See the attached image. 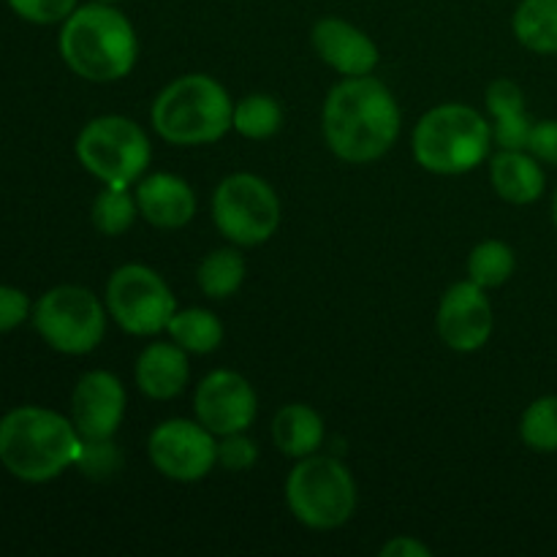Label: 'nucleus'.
I'll use <instances>...</instances> for the list:
<instances>
[{"instance_id":"1","label":"nucleus","mask_w":557,"mask_h":557,"mask_svg":"<svg viewBox=\"0 0 557 557\" xmlns=\"http://www.w3.org/2000/svg\"><path fill=\"white\" fill-rule=\"evenodd\" d=\"M324 139L346 163L384 158L400 136V107L384 82L373 76H346L332 87L324 103Z\"/></svg>"},{"instance_id":"2","label":"nucleus","mask_w":557,"mask_h":557,"mask_svg":"<svg viewBox=\"0 0 557 557\" xmlns=\"http://www.w3.org/2000/svg\"><path fill=\"white\" fill-rule=\"evenodd\" d=\"M79 455L82 435L58 411L22 406L0 419V462L22 482H49L74 466Z\"/></svg>"},{"instance_id":"3","label":"nucleus","mask_w":557,"mask_h":557,"mask_svg":"<svg viewBox=\"0 0 557 557\" xmlns=\"http://www.w3.org/2000/svg\"><path fill=\"white\" fill-rule=\"evenodd\" d=\"M60 54L87 82H117L131 74L139 54L136 30L112 3L76 5L60 30Z\"/></svg>"},{"instance_id":"4","label":"nucleus","mask_w":557,"mask_h":557,"mask_svg":"<svg viewBox=\"0 0 557 557\" xmlns=\"http://www.w3.org/2000/svg\"><path fill=\"white\" fill-rule=\"evenodd\" d=\"M234 103L226 87L207 74H185L158 92L152 128L180 147L210 145L232 131Z\"/></svg>"},{"instance_id":"5","label":"nucleus","mask_w":557,"mask_h":557,"mask_svg":"<svg viewBox=\"0 0 557 557\" xmlns=\"http://www.w3.org/2000/svg\"><path fill=\"white\" fill-rule=\"evenodd\" d=\"M493 125L466 103H441L413 128V156L433 174H466L490 156Z\"/></svg>"},{"instance_id":"6","label":"nucleus","mask_w":557,"mask_h":557,"mask_svg":"<svg viewBox=\"0 0 557 557\" xmlns=\"http://www.w3.org/2000/svg\"><path fill=\"white\" fill-rule=\"evenodd\" d=\"M286 504L302 525L335 531L346 525L357 509V484L341 460L308 455L288 473Z\"/></svg>"},{"instance_id":"7","label":"nucleus","mask_w":557,"mask_h":557,"mask_svg":"<svg viewBox=\"0 0 557 557\" xmlns=\"http://www.w3.org/2000/svg\"><path fill=\"white\" fill-rule=\"evenodd\" d=\"M76 158L103 185L128 188L150 166L152 147L134 120L103 114L90 120L76 136Z\"/></svg>"},{"instance_id":"8","label":"nucleus","mask_w":557,"mask_h":557,"mask_svg":"<svg viewBox=\"0 0 557 557\" xmlns=\"http://www.w3.org/2000/svg\"><path fill=\"white\" fill-rule=\"evenodd\" d=\"M212 221L228 243L253 248L281 226V199L259 174H228L212 196Z\"/></svg>"},{"instance_id":"9","label":"nucleus","mask_w":557,"mask_h":557,"mask_svg":"<svg viewBox=\"0 0 557 557\" xmlns=\"http://www.w3.org/2000/svg\"><path fill=\"white\" fill-rule=\"evenodd\" d=\"M38 335L60 354H90L107 332L101 299L82 286H58L38 299L33 310Z\"/></svg>"},{"instance_id":"10","label":"nucleus","mask_w":557,"mask_h":557,"mask_svg":"<svg viewBox=\"0 0 557 557\" xmlns=\"http://www.w3.org/2000/svg\"><path fill=\"white\" fill-rule=\"evenodd\" d=\"M107 310L128 335L150 337L169 326L177 313L172 288L145 264H123L107 283Z\"/></svg>"},{"instance_id":"11","label":"nucleus","mask_w":557,"mask_h":557,"mask_svg":"<svg viewBox=\"0 0 557 557\" xmlns=\"http://www.w3.org/2000/svg\"><path fill=\"white\" fill-rule=\"evenodd\" d=\"M147 455L156 471L172 482H199L215 468V435L196 419H169L152 430Z\"/></svg>"},{"instance_id":"12","label":"nucleus","mask_w":557,"mask_h":557,"mask_svg":"<svg viewBox=\"0 0 557 557\" xmlns=\"http://www.w3.org/2000/svg\"><path fill=\"white\" fill-rule=\"evenodd\" d=\"M194 411L212 435L245 433L256 422L259 397L245 375L234 370H215L196 386Z\"/></svg>"},{"instance_id":"13","label":"nucleus","mask_w":557,"mask_h":557,"mask_svg":"<svg viewBox=\"0 0 557 557\" xmlns=\"http://www.w3.org/2000/svg\"><path fill=\"white\" fill-rule=\"evenodd\" d=\"M495 326L493 305L482 286L473 281L455 283L441 297L438 305V335L451 351H479L490 341Z\"/></svg>"},{"instance_id":"14","label":"nucleus","mask_w":557,"mask_h":557,"mask_svg":"<svg viewBox=\"0 0 557 557\" xmlns=\"http://www.w3.org/2000/svg\"><path fill=\"white\" fill-rule=\"evenodd\" d=\"M125 417V389L107 370L85 373L71 395V422L82 441H109Z\"/></svg>"},{"instance_id":"15","label":"nucleus","mask_w":557,"mask_h":557,"mask_svg":"<svg viewBox=\"0 0 557 557\" xmlns=\"http://www.w3.org/2000/svg\"><path fill=\"white\" fill-rule=\"evenodd\" d=\"M310 38L319 58L343 76H368L379 65V47L373 38L346 20H319Z\"/></svg>"},{"instance_id":"16","label":"nucleus","mask_w":557,"mask_h":557,"mask_svg":"<svg viewBox=\"0 0 557 557\" xmlns=\"http://www.w3.org/2000/svg\"><path fill=\"white\" fill-rule=\"evenodd\" d=\"M136 207H139V215L150 226L174 232V228H183L194 221L196 196L194 188L183 177L158 172L139 183V188H136Z\"/></svg>"},{"instance_id":"17","label":"nucleus","mask_w":557,"mask_h":557,"mask_svg":"<svg viewBox=\"0 0 557 557\" xmlns=\"http://www.w3.org/2000/svg\"><path fill=\"white\" fill-rule=\"evenodd\" d=\"M188 351L177 343H150L136 359V384L150 400H172L188 386Z\"/></svg>"},{"instance_id":"18","label":"nucleus","mask_w":557,"mask_h":557,"mask_svg":"<svg viewBox=\"0 0 557 557\" xmlns=\"http://www.w3.org/2000/svg\"><path fill=\"white\" fill-rule=\"evenodd\" d=\"M490 183L509 205H533L542 199L547 177L542 161L528 150H500L490 161Z\"/></svg>"},{"instance_id":"19","label":"nucleus","mask_w":557,"mask_h":557,"mask_svg":"<svg viewBox=\"0 0 557 557\" xmlns=\"http://www.w3.org/2000/svg\"><path fill=\"white\" fill-rule=\"evenodd\" d=\"M490 114H493V141L500 150H528L533 120L525 112V92L517 82L495 79L487 87Z\"/></svg>"},{"instance_id":"20","label":"nucleus","mask_w":557,"mask_h":557,"mask_svg":"<svg viewBox=\"0 0 557 557\" xmlns=\"http://www.w3.org/2000/svg\"><path fill=\"white\" fill-rule=\"evenodd\" d=\"M272 441L283 455L302 460V457L315 455L324 444V419L302 403L283 406L272 419Z\"/></svg>"},{"instance_id":"21","label":"nucleus","mask_w":557,"mask_h":557,"mask_svg":"<svg viewBox=\"0 0 557 557\" xmlns=\"http://www.w3.org/2000/svg\"><path fill=\"white\" fill-rule=\"evenodd\" d=\"M517 41L536 54H557V0H522L511 16Z\"/></svg>"},{"instance_id":"22","label":"nucleus","mask_w":557,"mask_h":557,"mask_svg":"<svg viewBox=\"0 0 557 557\" xmlns=\"http://www.w3.org/2000/svg\"><path fill=\"white\" fill-rule=\"evenodd\" d=\"M169 337L188 354H210L221 346L223 326L215 313L205 308L177 310L166 326Z\"/></svg>"},{"instance_id":"23","label":"nucleus","mask_w":557,"mask_h":557,"mask_svg":"<svg viewBox=\"0 0 557 557\" xmlns=\"http://www.w3.org/2000/svg\"><path fill=\"white\" fill-rule=\"evenodd\" d=\"M199 288L210 299H226L239 292L245 281V261L234 248L212 250L201 259L199 272H196Z\"/></svg>"},{"instance_id":"24","label":"nucleus","mask_w":557,"mask_h":557,"mask_svg":"<svg viewBox=\"0 0 557 557\" xmlns=\"http://www.w3.org/2000/svg\"><path fill=\"white\" fill-rule=\"evenodd\" d=\"M517 270V256L511 250V245L500 243V239H484L468 256V281H473L476 286L498 288L515 275Z\"/></svg>"},{"instance_id":"25","label":"nucleus","mask_w":557,"mask_h":557,"mask_svg":"<svg viewBox=\"0 0 557 557\" xmlns=\"http://www.w3.org/2000/svg\"><path fill=\"white\" fill-rule=\"evenodd\" d=\"M283 125V109L281 103L272 96L264 92H253V96H245L243 101L234 107L232 128L237 134H243L245 139H270L281 131Z\"/></svg>"},{"instance_id":"26","label":"nucleus","mask_w":557,"mask_h":557,"mask_svg":"<svg viewBox=\"0 0 557 557\" xmlns=\"http://www.w3.org/2000/svg\"><path fill=\"white\" fill-rule=\"evenodd\" d=\"M136 215H139V207H136V196H131L128 188L107 185L92 201V223L107 237H120V234L128 232Z\"/></svg>"},{"instance_id":"27","label":"nucleus","mask_w":557,"mask_h":557,"mask_svg":"<svg viewBox=\"0 0 557 557\" xmlns=\"http://www.w3.org/2000/svg\"><path fill=\"white\" fill-rule=\"evenodd\" d=\"M520 435L528 449L539 455L557 451V395L533 400L520 419Z\"/></svg>"},{"instance_id":"28","label":"nucleus","mask_w":557,"mask_h":557,"mask_svg":"<svg viewBox=\"0 0 557 557\" xmlns=\"http://www.w3.org/2000/svg\"><path fill=\"white\" fill-rule=\"evenodd\" d=\"M14 14L33 25H54L65 22L76 11V0H9Z\"/></svg>"},{"instance_id":"29","label":"nucleus","mask_w":557,"mask_h":557,"mask_svg":"<svg viewBox=\"0 0 557 557\" xmlns=\"http://www.w3.org/2000/svg\"><path fill=\"white\" fill-rule=\"evenodd\" d=\"M256 460H259V449H256V444L248 435H221V444H218V466H223L226 471H250L256 466Z\"/></svg>"},{"instance_id":"30","label":"nucleus","mask_w":557,"mask_h":557,"mask_svg":"<svg viewBox=\"0 0 557 557\" xmlns=\"http://www.w3.org/2000/svg\"><path fill=\"white\" fill-rule=\"evenodd\" d=\"M76 466L87 473H112L117 468V455H114L112 438L109 441H82V455Z\"/></svg>"},{"instance_id":"31","label":"nucleus","mask_w":557,"mask_h":557,"mask_svg":"<svg viewBox=\"0 0 557 557\" xmlns=\"http://www.w3.org/2000/svg\"><path fill=\"white\" fill-rule=\"evenodd\" d=\"M30 313V299L14 286H0V332H11Z\"/></svg>"},{"instance_id":"32","label":"nucleus","mask_w":557,"mask_h":557,"mask_svg":"<svg viewBox=\"0 0 557 557\" xmlns=\"http://www.w3.org/2000/svg\"><path fill=\"white\" fill-rule=\"evenodd\" d=\"M528 152L536 156L542 163L557 166V120L533 123L531 139H528Z\"/></svg>"},{"instance_id":"33","label":"nucleus","mask_w":557,"mask_h":557,"mask_svg":"<svg viewBox=\"0 0 557 557\" xmlns=\"http://www.w3.org/2000/svg\"><path fill=\"white\" fill-rule=\"evenodd\" d=\"M381 557H430V547L411 536H395L381 547Z\"/></svg>"},{"instance_id":"34","label":"nucleus","mask_w":557,"mask_h":557,"mask_svg":"<svg viewBox=\"0 0 557 557\" xmlns=\"http://www.w3.org/2000/svg\"><path fill=\"white\" fill-rule=\"evenodd\" d=\"M553 221H555V226H557V188H555V196H553Z\"/></svg>"},{"instance_id":"35","label":"nucleus","mask_w":557,"mask_h":557,"mask_svg":"<svg viewBox=\"0 0 557 557\" xmlns=\"http://www.w3.org/2000/svg\"><path fill=\"white\" fill-rule=\"evenodd\" d=\"M98 3H117V0H98Z\"/></svg>"}]
</instances>
